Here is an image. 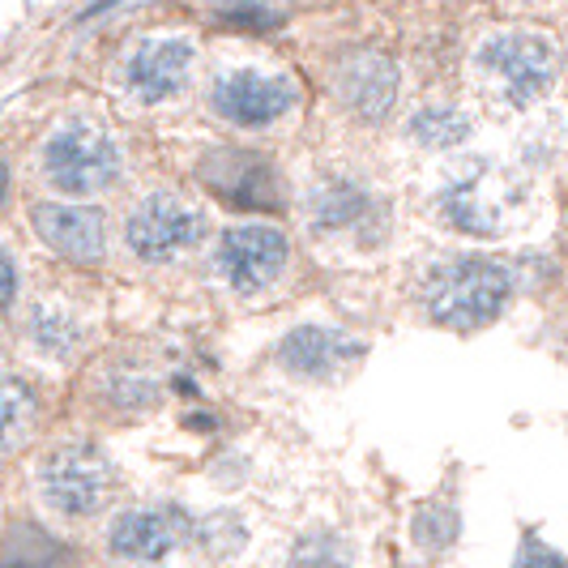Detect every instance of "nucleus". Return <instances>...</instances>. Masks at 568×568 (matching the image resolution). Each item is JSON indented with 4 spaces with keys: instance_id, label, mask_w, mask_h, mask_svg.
<instances>
[{
    "instance_id": "nucleus-1",
    "label": "nucleus",
    "mask_w": 568,
    "mask_h": 568,
    "mask_svg": "<svg viewBox=\"0 0 568 568\" xmlns=\"http://www.w3.org/2000/svg\"><path fill=\"white\" fill-rule=\"evenodd\" d=\"M513 295V278L487 256H466L445 265L427 286V313L445 329H484L487 321L505 313Z\"/></svg>"
},
{
    "instance_id": "nucleus-2",
    "label": "nucleus",
    "mask_w": 568,
    "mask_h": 568,
    "mask_svg": "<svg viewBox=\"0 0 568 568\" xmlns=\"http://www.w3.org/2000/svg\"><path fill=\"white\" fill-rule=\"evenodd\" d=\"M43 175L60 193H99L120 175V150L94 124H64L43 145Z\"/></svg>"
},
{
    "instance_id": "nucleus-3",
    "label": "nucleus",
    "mask_w": 568,
    "mask_h": 568,
    "mask_svg": "<svg viewBox=\"0 0 568 568\" xmlns=\"http://www.w3.org/2000/svg\"><path fill=\"white\" fill-rule=\"evenodd\" d=\"M479 69L513 108H530L556 82V48L542 34L513 30V34L491 39L479 52Z\"/></svg>"
},
{
    "instance_id": "nucleus-4",
    "label": "nucleus",
    "mask_w": 568,
    "mask_h": 568,
    "mask_svg": "<svg viewBox=\"0 0 568 568\" xmlns=\"http://www.w3.org/2000/svg\"><path fill=\"white\" fill-rule=\"evenodd\" d=\"M39 491L64 517H90L112 496V466L90 445H60L39 466Z\"/></svg>"
},
{
    "instance_id": "nucleus-5",
    "label": "nucleus",
    "mask_w": 568,
    "mask_h": 568,
    "mask_svg": "<svg viewBox=\"0 0 568 568\" xmlns=\"http://www.w3.org/2000/svg\"><path fill=\"white\" fill-rule=\"evenodd\" d=\"M201 235H205V219L197 210L163 193L145 197L138 214L129 219V248L142 261H171V256L189 253Z\"/></svg>"
},
{
    "instance_id": "nucleus-6",
    "label": "nucleus",
    "mask_w": 568,
    "mask_h": 568,
    "mask_svg": "<svg viewBox=\"0 0 568 568\" xmlns=\"http://www.w3.org/2000/svg\"><path fill=\"white\" fill-rule=\"evenodd\" d=\"M286 235L278 227H231L219 244V270L240 295H256L286 270Z\"/></svg>"
},
{
    "instance_id": "nucleus-7",
    "label": "nucleus",
    "mask_w": 568,
    "mask_h": 568,
    "mask_svg": "<svg viewBox=\"0 0 568 568\" xmlns=\"http://www.w3.org/2000/svg\"><path fill=\"white\" fill-rule=\"evenodd\" d=\"M291 108H295V85L278 73L240 69V73L219 78V85H214V112L231 124H244V129H265V124L283 120Z\"/></svg>"
},
{
    "instance_id": "nucleus-8",
    "label": "nucleus",
    "mask_w": 568,
    "mask_h": 568,
    "mask_svg": "<svg viewBox=\"0 0 568 568\" xmlns=\"http://www.w3.org/2000/svg\"><path fill=\"white\" fill-rule=\"evenodd\" d=\"M30 227L34 235L64 261L94 265L108 256V223L99 210L90 205H60V201H39L30 210Z\"/></svg>"
},
{
    "instance_id": "nucleus-9",
    "label": "nucleus",
    "mask_w": 568,
    "mask_h": 568,
    "mask_svg": "<svg viewBox=\"0 0 568 568\" xmlns=\"http://www.w3.org/2000/svg\"><path fill=\"white\" fill-rule=\"evenodd\" d=\"M342 103L364 120H381L389 112L394 94H398V64L381 52H359V57H346L334 73Z\"/></svg>"
},
{
    "instance_id": "nucleus-10",
    "label": "nucleus",
    "mask_w": 568,
    "mask_h": 568,
    "mask_svg": "<svg viewBox=\"0 0 568 568\" xmlns=\"http://www.w3.org/2000/svg\"><path fill=\"white\" fill-rule=\"evenodd\" d=\"M359 355H364L359 342L338 334V329H321V325H304V329L286 334L283 346H278V364L295 376H313V381L338 376Z\"/></svg>"
},
{
    "instance_id": "nucleus-11",
    "label": "nucleus",
    "mask_w": 568,
    "mask_h": 568,
    "mask_svg": "<svg viewBox=\"0 0 568 568\" xmlns=\"http://www.w3.org/2000/svg\"><path fill=\"white\" fill-rule=\"evenodd\" d=\"M201 180L219 193L231 205H274L278 201V180H274V168L261 159V154H214Z\"/></svg>"
},
{
    "instance_id": "nucleus-12",
    "label": "nucleus",
    "mask_w": 568,
    "mask_h": 568,
    "mask_svg": "<svg viewBox=\"0 0 568 568\" xmlns=\"http://www.w3.org/2000/svg\"><path fill=\"white\" fill-rule=\"evenodd\" d=\"M189 64H193V43H184V39H150V43L138 48V57L129 60V90L145 103L171 99L189 78Z\"/></svg>"
},
{
    "instance_id": "nucleus-13",
    "label": "nucleus",
    "mask_w": 568,
    "mask_h": 568,
    "mask_svg": "<svg viewBox=\"0 0 568 568\" xmlns=\"http://www.w3.org/2000/svg\"><path fill=\"white\" fill-rule=\"evenodd\" d=\"M184 526H180V513L171 509H133L120 513L112 521V535L108 547L120 560H163L171 547L180 542Z\"/></svg>"
},
{
    "instance_id": "nucleus-14",
    "label": "nucleus",
    "mask_w": 568,
    "mask_h": 568,
    "mask_svg": "<svg viewBox=\"0 0 568 568\" xmlns=\"http://www.w3.org/2000/svg\"><path fill=\"white\" fill-rule=\"evenodd\" d=\"M445 214L457 231H475V235H496L505 231V201L487 197V189H479L475 180L454 189L445 197Z\"/></svg>"
},
{
    "instance_id": "nucleus-15",
    "label": "nucleus",
    "mask_w": 568,
    "mask_h": 568,
    "mask_svg": "<svg viewBox=\"0 0 568 568\" xmlns=\"http://www.w3.org/2000/svg\"><path fill=\"white\" fill-rule=\"evenodd\" d=\"M34 415H39V406H34L30 385L4 376V381H0V454L18 449V445L27 440L30 427H34Z\"/></svg>"
},
{
    "instance_id": "nucleus-16",
    "label": "nucleus",
    "mask_w": 568,
    "mask_h": 568,
    "mask_svg": "<svg viewBox=\"0 0 568 568\" xmlns=\"http://www.w3.org/2000/svg\"><path fill=\"white\" fill-rule=\"evenodd\" d=\"M410 133H415V142L432 145V150H445V145H457L470 138V120L457 108H427V112L410 120Z\"/></svg>"
},
{
    "instance_id": "nucleus-17",
    "label": "nucleus",
    "mask_w": 568,
    "mask_h": 568,
    "mask_svg": "<svg viewBox=\"0 0 568 568\" xmlns=\"http://www.w3.org/2000/svg\"><path fill=\"white\" fill-rule=\"evenodd\" d=\"M30 338L39 342L43 351H52V355H69L82 334H78V325L60 313V308L43 304V308H34V316H30Z\"/></svg>"
},
{
    "instance_id": "nucleus-18",
    "label": "nucleus",
    "mask_w": 568,
    "mask_h": 568,
    "mask_svg": "<svg viewBox=\"0 0 568 568\" xmlns=\"http://www.w3.org/2000/svg\"><path fill=\"white\" fill-rule=\"evenodd\" d=\"M359 210H364V197H359L355 189H325V193L316 197V223H321V227H342V223H351Z\"/></svg>"
},
{
    "instance_id": "nucleus-19",
    "label": "nucleus",
    "mask_w": 568,
    "mask_h": 568,
    "mask_svg": "<svg viewBox=\"0 0 568 568\" xmlns=\"http://www.w3.org/2000/svg\"><path fill=\"white\" fill-rule=\"evenodd\" d=\"M457 535V517L454 513H445V509H427L419 513V521H415V539L424 542V547H449Z\"/></svg>"
},
{
    "instance_id": "nucleus-20",
    "label": "nucleus",
    "mask_w": 568,
    "mask_h": 568,
    "mask_svg": "<svg viewBox=\"0 0 568 568\" xmlns=\"http://www.w3.org/2000/svg\"><path fill=\"white\" fill-rule=\"evenodd\" d=\"M13 291H18V270H13L9 253L0 248V316L9 313V304H13Z\"/></svg>"
},
{
    "instance_id": "nucleus-21",
    "label": "nucleus",
    "mask_w": 568,
    "mask_h": 568,
    "mask_svg": "<svg viewBox=\"0 0 568 568\" xmlns=\"http://www.w3.org/2000/svg\"><path fill=\"white\" fill-rule=\"evenodd\" d=\"M4 193H9V168L0 163V201H4Z\"/></svg>"
}]
</instances>
